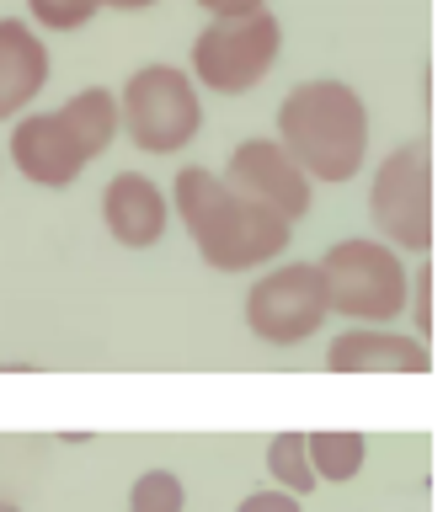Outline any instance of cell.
I'll return each instance as SVG.
<instances>
[{
    "label": "cell",
    "instance_id": "cell-1",
    "mask_svg": "<svg viewBox=\"0 0 443 512\" xmlns=\"http://www.w3.org/2000/svg\"><path fill=\"white\" fill-rule=\"evenodd\" d=\"M166 203H177L182 230L193 235L198 256L214 272L267 267L273 256L289 251V240H294L289 219L273 214V208H262V203H251V198H241V192L209 166L177 171V187H171Z\"/></svg>",
    "mask_w": 443,
    "mask_h": 512
},
{
    "label": "cell",
    "instance_id": "cell-2",
    "mask_svg": "<svg viewBox=\"0 0 443 512\" xmlns=\"http://www.w3.org/2000/svg\"><path fill=\"white\" fill-rule=\"evenodd\" d=\"M278 144L310 182H353L369 160V107L347 80H305L278 102Z\"/></svg>",
    "mask_w": 443,
    "mask_h": 512
},
{
    "label": "cell",
    "instance_id": "cell-3",
    "mask_svg": "<svg viewBox=\"0 0 443 512\" xmlns=\"http://www.w3.org/2000/svg\"><path fill=\"white\" fill-rule=\"evenodd\" d=\"M118 139V96L107 86L75 91L54 112H27L11 128V166L33 187H70Z\"/></svg>",
    "mask_w": 443,
    "mask_h": 512
},
{
    "label": "cell",
    "instance_id": "cell-4",
    "mask_svg": "<svg viewBox=\"0 0 443 512\" xmlns=\"http://www.w3.org/2000/svg\"><path fill=\"white\" fill-rule=\"evenodd\" d=\"M369 219L379 224L385 246L395 251H433L438 246V155L433 144L411 139L379 160L369 182Z\"/></svg>",
    "mask_w": 443,
    "mask_h": 512
},
{
    "label": "cell",
    "instance_id": "cell-5",
    "mask_svg": "<svg viewBox=\"0 0 443 512\" xmlns=\"http://www.w3.org/2000/svg\"><path fill=\"white\" fill-rule=\"evenodd\" d=\"M118 128L145 155L187 150L203 128V102H198L193 75L177 70V64H145V70H134L118 96Z\"/></svg>",
    "mask_w": 443,
    "mask_h": 512
},
{
    "label": "cell",
    "instance_id": "cell-6",
    "mask_svg": "<svg viewBox=\"0 0 443 512\" xmlns=\"http://www.w3.org/2000/svg\"><path fill=\"white\" fill-rule=\"evenodd\" d=\"M321 283L331 310L347 320H363V326H390L395 315L406 310V262L395 256V246L385 240H337L321 262Z\"/></svg>",
    "mask_w": 443,
    "mask_h": 512
},
{
    "label": "cell",
    "instance_id": "cell-7",
    "mask_svg": "<svg viewBox=\"0 0 443 512\" xmlns=\"http://www.w3.org/2000/svg\"><path fill=\"white\" fill-rule=\"evenodd\" d=\"M283 54V27L273 11L251 16H209V27L193 38V86L214 96H246Z\"/></svg>",
    "mask_w": 443,
    "mask_h": 512
},
{
    "label": "cell",
    "instance_id": "cell-8",
    "mask_svg": "<svg viewBox=\"0 0 443 512\" xmlns=\"http://www.w3.org/2000/svg\"><path fill=\"white\" fill-rule=\"evenodd\" d=\"M326 315L331 299L315 262H283L246 288V331L267 347H299L326 326Z\"/></svg>",
    "mask_w": 443,
    "mask_h": 512
},
{
    "label": "cell",
    "instance_id": "cell-9",
    "mask_svg": "<svg viewBox=\"0 0 443 512\" xmlns=\"http://www.w3.org/2000/svg\"><path fill=\"white\" fill-rule=\"evenodd\" d=\"M225 182L241 192V198L283 214L289 224L310 214V176L294 166L289 150H283L278 139H246V144H235V155H230V166H225Z\"/></svg>",
    "mask_w": 443,
    "mask_h": 512
},
{
    "label": "cell",
    "instance_id": "cell-10",
    "mask_svg": "<svg viewBox=\"0 0 443 512\" xmlns=\"http://www.w3.org/2000/svg\"><path fill=\"white\" fill-rule=\"evenodd\" d=\"M326 368L331 374H427L433 352L427 342L390 326H353L326 347Z\"/></svg>",
    "mask_w": 443,
    "mask_h": 512
},
{
    "label": "cell",
    "instance_id": "cell-11",
    "mask_svg": "<svg viewBox=\"0 0 443 512\" xmlns=\"http://www.w3.org/2000/svg\"><path fill=\"white\" fill-rule=\"evenodd\" d=\"M102 219H107V230H113L118 246L150 251L155 240L166 235V219H171L166 187L150 182L145 171H118L102 192Z\"/></svg>",
    "mask_w": 443,
    "mask_h": 512
},
{
    "label": "cell",
    "instance_id": "cell-12",
    "mask_svg": "<svg viewBox=\"0 0 443 512\" xmlns=\"http://www.w3.org/2000/svg\"><path fill=\"white\" fill-rule=\"evenodd\" d=\"M49 86V43L38 38L33 22L6 16L0 22V123L22 118Z\"/></svg>",
    "mask_w": 443,
    "mask_h": 512
},
{
    "label": "cell",
    "instance_id": "cell-13",
    "mask_svg": "<svg viewBox=\"0 0 443 512\" xmlns=\"http://www.w3.org/2000/svg\"><path fill=\"white\" fill-rule=\"evenodd\" d=\"M305 454H310V470L315 480H358L363 459H369V438L353 427H321V432H305Z\"/></svg>",
    "mask_w": 443,
    "mask_h": 512
},
{
    "label": "cell",
    "instance_id": "cell-14",
    "mask_svg": "<svg viewBox=\"0 0 443 512\" xmlns=\"http://www.w3.org/2000/svg\"><path fill=\"white\" fill-rule=\"evenodd\" d=\"M267 470H273L278 491H289V496H310L321 486L310 470V454H305V432H278V438L267 443Z\"/></svg>",
    "mask_w": 443,
    "mask_h": 512
},
{
    "label": "cell",
    "instance_id": "cell-15",
    "mask_svg": "<svg viewBox=\"0 0 443 512\" xmlns=\"http://www.w3.org/2000/svg\"><path fill=\"white\" fill-rule=\"evenodd\" d=\"M187 507V491L177 470H145L129 486V512H182Z\"/></svg>",
    "mask_w": 443,
    "mask_h": 512
},
{
    "label": "cell",
    "instance_id": "cell-16",
    "mask_svg": "<svg viewBox=\"0 0 443 512\" xmlns=\"http://www.w3.org/2000/svg\"><path fill=\"white\" fill-rule=\"evenodd\" d=\"M406 310L417 315V342H438V262H422L406 288Z\"/></svg>",
    "mask_w": 443,
    "mask_h": 512
},
{
    "label": "cell",
    "instance_id": "cell-17",
    "mask_svg": "<svg viewBox=\"0 0 443 512\" xmlns=\"http://www.w3.org/2000/svg\"><path fill=\"white\" fill-rule=\"evenodd\" d=\"M27 11H33V22L49 27V32H75V27H86L102 6L97 0H27Z\"/></svg>",
    "mask_w": 443,
    "mask_h": 512
},
{
    "label": "cell",
    "instance_id": "cell-18",
    "mask_svg": "<svg viewBox=\"0 0 443 512\" xmlns=\"http://www.w3.org/2000/svg\"><path fill=\"white\" fill-rule=\"evenodd\" d=\"M235 512H299V496L278 491V486H273V491H251Z\"/></svg>",
    "mask_w": 443,
    "mask_h": 512
},
{
    "label": "cell",
    "instance_id": "cell-19",
    "mask_svg": "<svg viewBox=\"0 0 443 512\" xmlns=\"http://www.w3.org/2000/svg\"><path fill=\"white\" fill-rule=\"evenodd\" d=\"M209 16H251V11H267V0H193Z\"/></svg>",
    "mask_w": 443,
    "mask_h": 512
},
{
    "label": "cell",
    "instance_id": "cell-20",
    "mask_svg": "<svg viewBox=\"0 0 443 512\" xmlns=\"http://www.w3.org/2000/svg\"><path fill=\"white\" fill-rule=\"evenodd\" d=\"M97 6H113V11H150L155 0H97Z\"/></svg>",
    "mask_w": 443,
    "mask_h": 512
},
{
    "label": "cell",
    "instance_id": "cell-21",
    "mask_svg": "<svg viewBox=\"0 0 443 512\" xmlns=\"http://www.w3.org/2000/svg\"><path fill=\"white\" fill-rule=\"evenodd\" d=\"M0 512H22V507L17 502H0Z\"/></svg>",
    "mask_w": 443,
    "mask_h": 512
}]
</instances>
